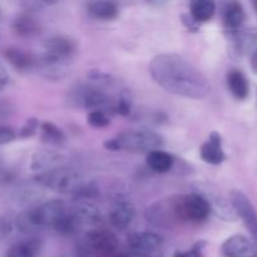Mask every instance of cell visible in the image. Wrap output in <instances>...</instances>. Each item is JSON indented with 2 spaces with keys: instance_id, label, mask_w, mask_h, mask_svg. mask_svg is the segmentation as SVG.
Returning <instances> with one entry per match:
<instances>
[{
  "instance_id": "5bb4252c",
  "label": "cell",
  "mask_w": 257,
  "mask_h": 257,
  "mask_svg": "<svg viewBox=\"0 0 257 257\" xmlns=\"http://www.w3.org/2000/svg\"><path fill=\"white\" fill-rule=\"evenodd\" d=\"M222 255L225 257H257V246L242 235H233L223 242Z\"/></svg>"
},
{
  "instance_id": "83f0119b",
  "label": "cell",
  "mask_w": 257,
  "mask_h": 257,
  "mask_svg": "<svg viewBox=\"0 0 257 257\" xmlns=\"http://www.w3.org/2000/svg\"><path fill=\"white\" fill-rule=\"evenodd\" d=\"M87 122L94 128H104L109 125V117L104 110H89L87 115Z\"/></svg>"
},
{
  "instance_id": "f35d334b",
  "label": "cell",
  "mask_w": 257,
  "mask_h": 257,
  "mask_svg": "<svg viewBox=\"0 0 257 257\" xmlns=\"http://www.w3.org/2000/svg\"><path fill=\"white\" fill-rule=\"evenodd\" d=\"M8 230H9V227H8L7 223L2 222V221H0V236L5 235V233L8 232Z\"/></svg>"
},
{
  "instance_id": "44dd1931",
  "label": "cell",
  "mask_w": 257,
  "mask_h": 257,
  "mask_svg": "<svg viewBox=\"0 0 257 257\" xmlns=\"http://www.w3.org/2000/svg\"><path fill=\"white\" fill-rule=\"evenodd\" d=\"M227 85L233 97L238 100H245L250 93V85L246 75L241 70L232 69L227 74Z\"/></svg>"
},
{
  "instance_id": "d4e9b609",
  "label": "cell",
  "mask_w": 257,
  "mask_h": 257,
  "mask_svg": "<svg viewBox=\"0 0 257 257\" xmlns=\"http://www.w3.org/2000/svg\"><path fill=\"white\" fill-rule=\"evenodd\" d=\"M40 251V241L37 238L20 241L8 250L7 257H37Z\"/></svg>"
},
{
  "instance_id": "8d00e7d4",
  "label": "cell",
  "mask_w": 257,
  "mask_h": 257,
  "mask_svg": "<svg viewBox=\"0 0 257 257\" xmlns=\"http://www.w3.org/2000/svg\"><path fill=\"white\" fill-rule=\"evenodd\" d=\"M103 146H104L105 150L113 151V152H114V151H120L119 145H118L117 138H112V140H107L104 143H103Z\"/></svg>"
},
{
  "instance_id": "74e56055",
  "label": "cell",
  "mask_w": 257,
  "mask_h": 257,
  "mask_svg": "<svg viewBox=\"0 0 257 257\" xmlns=\"http://www.w3.org/2000/svg\"><path fill=\"white\" fill-rule=\"evenodd\" d=\"M147 3H150L151 5H155V7H161V5H165L168 0H146Z\"/></svg>"
},
{
  "instance_id": "9c48e42d",
  "label": "cell",
  "mask_w": 257,
  "mask_h": 257,
  "mask_svg": "<svg viewBox=\"0 0 257 257\" xmlns=\"http://www.w3.org/2000/svg\"><path fill=\"white\" fill-rule=\"evenodd\" d=\"M82 243L85 253L95 256H107L117 250L118 238L110 231L97 227L87 231Z\"/></svg>"
},
{
  "instance_id": "d6986e66",
  "label": "cell",
  "mask_w": 257,
  "mask_h": 257,
  "mask_svg": "<svg viewBox=\"0 0 257 257\" xmlns=\"http://www.w3.org/2000/svg\"><path fill=\"white\" fill-rule=\"evenodd\" d=\"M88 13L94 19L109 22L114 20L119 14V8L113 0H92L88 4Z\"/></svg>"
},
{
  "instance_id": "7c38bea8",
  "label": "cell",
  "mask_w": 257,
  "mask_h": 257,
  "mask_svg": "<svg viewBox=\"0 0 257 257\" xmlns=\"http://www.w3.org/2000/svg\"><path fill=\"white\" fill-rule=\"evenodd\" d=\"M182 212L186 222H203L208 218L211 208L205 198L196 192L182 196Z\"/></svg>"
},
{
  "instance_id": "f1b7e54d",
  "label": "cell",
  "mask_w": 257,
  "mask_h": 257,
  "mask_svg": "<svg viewBox=\"0 0 257 257\" xmlns=\"http://www.w3.org/2000/svg\"><path fill=\"white\" fill-rule=\"evenodd\" d=\"M98 195H99V191H98L97 185L93 182H89L84 183L73 196H74L77 201H90L94 200Z\"/></svg>"
},
{
  "instance_id": "3957f363",
  "label": "cell",
  "mask_w": 257,
  "mask_h": 257,
  "mask_svg": "<svg viewBox=\"0 0 257 257\" xmlns=\"http://www.w3.org/2000/svg\"><path fill=\"white\" fill-rule=\"evenodd\" d=\"M67 212L64 201L49 200L35 205L18 215L15 220L18 230L23 233H33L45 228H54L58 221Z\"/></svg>"
},
{
  "instance_id": "8fae6325",
  "label": "cell",
  "mask_w": 257,
  "mask_h": 257,
  "mask_svg": "<svg viewBox=\"0 0 257 257\" xmlns=\"http://www.w3.org/2000/svg\"><path fill=\"white\" fill-rule=\"evenodd\" d=\"M231 200H232L238 217H241V220L243 221L257 245V211L253 207L252 202L248 200L245 193L238 190H233L231 192Z\"/></svg>"
},
{
  "instance_id": "7402d4cb",
  "label": "cell",
  "mask_w": 257,
  "mask_h": 257,
  "mask_svg": "<svg viewBox=\"0 0 257 257\" xmlns=\"http://www.w3.org/2000/svg\"><path fill=\"white\" fill-rule=\"evenodd\" d=\"M4 55L5 58H7L8 62H9L15 69L20 70V72L29 70L30 68L37 65V59H35L32 54H29V53L25 52V50L19 49V48H8L4 52Z\"/></svg>"
},
{
  "instance_id": "f546056e",
  "label": "cell",
  "mask_w": 257,
  "mask_h": 257,
  "mask_svg": "<svg viewBox=\"0 0 257 257\" xmlns=\"http://www.w3.org/2000/svg\"><path fill=\"white\" fill-rule=\"evenodd\" d=\"M39 127H40V123L37 118L35 117L28 118L27 122H25L24 124H23V127L20 128L19 137L22 138V140H28V138L33 137V136L37 133L38 128Z\"/></svg>"
},
{
  "instance_id": "4fadbf2b",
  "label": "cell",
  "mask_w": 257,
  "mask_h": 257,
  "mask_svg": "<svg viewBox=\"0 0 257 257\" xmlns=\"http://www.w3.org/2000/svg\"><path fill=\"white\" fill-rule=\"evenodd\" d=\"M69 212L72 213L79 230L80 228L92 230V228L100 227L103 222L102 213H100L99 208L93 205L90 201H79V203L74 206L73 210L69 211Z\"/></svg>"
},
{
  "instance_id": "836d02e7",
  "label": "cell",
  "mask_w": 257,
  "mask_h": 257,
  "mask_svg": "<svg viewBox=\"0 0 257 257\" xmlns=\"http://www.w3.org/2000/svg\"><path fill=\"white\" fill-rule=\"evenodd\" d=\"M17 138L14 131L10 127H0V146L8 145Z\"/></svg>"
},
{
  "instance_id": "ab89813d",
  "label": "cell",
  "mask_w": 257,
  "mask_h": 257,
  "mask_svg": "<svg viewBox=\"0 0 257 257\" xmlns=\"http://www.w3.org/2000/svg\"><path fill=\"white\" fill-rule=\"evenodd\" d=\"M251 2H252L253 9H255V12L257 13V0H251Z\"/></svg>"
},
{
  "instance_id": "d6a6232c",
  "label": "cell",
  "mask_w": 257,
  "mask_h": 257,
  "mask_svg": "<svg viewBox=\"0 0 257 257\" xmlns=\"http://www.w3.org/2000/svg\"><path fill=\"white\" fill-rule=\"evenodd\" d=\"M131 108H132L131 100L127 97H124V95H120L117 102H115L114 112L120 115H130Z\"/></svg>"
},
{
  "instance_id": "ac0fdd59",
  "label": "cell",
  "mask_w": 257,
  "mask_h": 257,
  "mask_svg": "<svg viewBox=\"0 0 257 257\" xmlns=\"http://www.w3.org/2000/svg\"><path fill=\"white\" fill-rule=\"evenodd\" d=\"M222 22L227 32L235 33L245 22V12L237 0H223Z\"/></svg>"
},
{
  "instance_id": "2e32d148",
  "label": "cell",
  "mask_w": 257,
  "mask_h": 257,
  "mask_svg": "<svg viewBox=\"0 0 257 257\" xmlns=\"http://www.w3.org/2000/svg\"><path fill=\"white\" fill-rule=\"evenodd\" d=\"M65 156L54 150H39L32 156L30 168L35 172H44L53 168L64 166Z\"/></svg>"
},
{
  "instance_id": "30bf717a",
  "label": "cell",
  "mask_w": 257,
  "mask_h": 257,
  "mask_svg": "<svg viewBox=\"0 0 257 257\" xmlns=\"http://www.w3.org/2000/svg\"><path fill=\"white\" fill-rule=\"evenodd\" d=\"M128 247L135 255L140 257H153L158 255L163 246V238L150 231L135 232L128 236Z\"/></svg>"
},
{
  "instance_id": "ffe728a7",
  "label": "cell",
  "mask_w": 257,
  "mask_h": 257,
  "mask_svg": "<svg viewBox=\"0 0 257 257\" xmlns=\"http://www.w3.org/2000/svg\"><path fill=\"white\" fill-rule=\"evenodd\" d=\"M146 165L151 171L156 173H167L172 170L173 165H175V158L168 152L158 148V150H153L147 153Z\"/></svg>"
},
{
  "instance_id": "7a4b0ae2",
  "label": "cell",
  "mask_w": 257,
  "mask_h": 257,
  "mask_svg": "<svg viewBox=\"0 0 257 257\" xmlns=\"http://www.w3.org/2000/svg\"><path fill=\"white\" fill-rule=\"evenodd\" d=\"M43 48L44 50L37 59V67L49 79H62L67 75L77 52L74 40L69 37L55 35L45 40Z\"/></svg>"
},
{
  "instance_id": "603a6c76",
  "label": "cell",
  "mask_w": 257,
  "mask_h": 257,
  "mask_svg": "<svg viewBox=\"0 0 257 257\" xmlns=\"http://www.w3.org/2000/svg\"><path fill=\"white\" fill-rule=\"evenodd\" d=\"M13 29L22 38H34L39 34L40 24L30 14H20L13 23Z\"/></svg>"
},
{
  "instance_id": "d590c367",
  "label": "cell",
  "mask_w": 257,
  "mask_h": 257,
  "mask_svg": "<svg viewBox=\"0 0 257 257\" xmlns=\"http://www.w3.org/2000/svg\"><path fill=\"white\" fill-rule=\"evenodd\" d=\"M8 82H9V73L4 68L3 63L0 62V89L3 87H5L8 84Z\"/></svg>"
},
{
  "instance_id": "4dcf8cb0",
  "label": "cell",
  "mask_w": 257,
  "mask_h": 257,
  "mask_svg": "<svg viewBox=\"0 0 257 257\" xmlns=\"http://www.w3.org/2000/svg\"><path fill=\"white\" fill-rule=\"evenodd\" d=\"M59 0H20V4L25 8V9L30 10V12H35V10L44 9V8H49L52 5H55Z\"/></svg>"
},
{
  "instance_id": "52a82bcc",
  "label": "cell",
  "mask_w": 257,
  "mask_h": 257,
  "mask_svg": "<svg viewBox=\"0 0 257 257\" xmlns=\"http://www.w3.org/2000/svg\"><path fill=\"white\" fill-rule=\"evenodd\" d=\"M115 138L120 151L131 153H150L151 151L161 148L165 143L158 133L146 128L123 131Z\"/></svg>"
},
{
  "instance_id": "9a60e30c",
  "label": "cell",
  "mask_w": 257,
  "mask_h": 257,
  "mask_svg": "<svg viewBox=\"0 0 257 257\" xmlns=\"http://www.w3.org/2000/svg\"><path fill=\"white\" fill-rule=\"evenodd\" d=\"M200 156L203 162L212 166H218L226 160V155L222 148V137L218 132L213 131L210 133L207 141L201 146Z\"/></svg>"
},
{
  "instance_id": "cb8c5ba5",
  "label": "cell",
  "mask_w": 257,
  "mask_h": 257,
  "mask_svg": "<svg viewBox=\"0 0 257 257\" xmlns=\"http://www.w3.org/2000/svg\"><path fill=\"white\" fill-rule=\"evenodd\" d=\"M216 13L215 0H191L190 14L197 23H206Z\"/></svg>"
},
{
  "instance_id": "1f68e13d",
  "label": "cell",
  "mask_w": 257,
  "mask_h": 257,
  "mask_svg": "<svg viewBox=\"0 0 257 257\" xmlns=\"http://www.w3.org/2000/svg\"><path fill=\"white\" fill-rule=\"evenodd\" d=\"M206 246V241H198L188 251H176L173 257H203L202 250Z\"/></svg>"
},
{
  "instance_id": "ba28073f",
  "label": "cell",
  "mask_w": 257,
  "mask_h": 257,
  "mask_svg": "<svg viewBox=\"0 0 257 257\" xmlns=\"http://www.w3.org/2000/svg\"><path fill=\"white\" fill-rule=\"evenodd\" d=\"M147 220L158 227H168L175 222H186L182 212V196H172L157 201L146 211Z\"/></svg>"
},
{
  "instance_id": "4316f807",
  "label": "cell",
  "mask_w": 257,
  "mask_h": 257,
  "mask_svg": "<svg viewBox=\"0 0 257 257\" xmlns=\"http://www.w3.org/2000/svg\"><path fill=\"white\" fill-rule=\"evenodd\" d=\"M43 188L40 185H38L37 182H34V185L24 186V187H20L18 190L17 200L19 203H25V205H30V203H38L42 197L44 196L43 192Z\"/></svg>"
},
{
  "instance_id": "e0dca14e",
  "label": "cell",
  "mask_w": 257,
  "mask_h": 257,
  "mask_svg": "<svg viewBox=\"0 0 257 257\" xmlns=\"http://www.w3.org/2000/svg\"><path fill=\"white\" fill-rule=\"evenodd\" d=\"M135 206L130 201H117L113 203L108 212L110 225L117 230H125L135 218Z\"/></svg>"
},
{
  "instance_id": "277c9868",
  "label": "cell",
  "mask_w": 257,
  "mask_h": 257,
  "mask_svg": "<svg viewBox=\"0 0 257 257\" xmlns=\"http://www.w3.org/2000/svg\"><path fill=\"white\" fill-rule=\"evenodd\" d=\"M33 181L42 187L64 195H74L85 183L83 176L77 170L65 166L38 172Z\"/></svg>"
},
{
  "instance_id": "60d3db41",
  "label": "cell",
  "mask_w": 257,
  "mask_h": 257,
  "mask_svg": "<svg viewBox=\"0 0 257 257\" xmlns=\"http://www.w3.org/2000/svg\"><path fill=\"white\" fill-rule=\"evenodd\" d=\"M117 257H127V256H123V255H122V256H117Z\"/></svg>"
},
{
  "instance_id": "8992f818",
  "label": "cell",
  "mask_w": 257,
  "mask_h": 257,
  "mask_svg": "<svg viewBox=\"0 0 257 257\" xmlns=\"http://www.w3.org/2000/svg\"><path fill=\"white\" fill-rule=\"evenodd\" d=\"M191 188H192V192L198 193L205 198V201L210 206L211 213H213L216 217L226 222H233L237 220L238 215L236 212L231 197H226L225 193L220 190L216 183L201 180L193 182Z\"/></svg>"
},
{
  "instance_id": "e575fe53",
  "label": "cell",
  "mask_w": 257,
  "mask_h": 257,
  "mask_svg": "<svg viewBox=\"0 0 257 257\" xmlns=\"http://www.w3.org/2000/svg\"><path fill=\"white\" fill-rule=\"evenodd\" d=\"M13 112H14V105L12 103L8 100H0V120L12 115Z\"/></svg>"
},
{
  "instance_id": "5b68a950",
  "label": "cell",
  "mask_w": 257,
  "mask_h": 257,
  "mask_svg": "<svg viewBox=\"0 0 257 257\" xmlns=\"http://www.w3.org/2000/svg\"><path fill=\"white\" fill-rule=\"evenodd\" d=\"M70 107L88 110L114 112L115 100L100 85L80 84L73 88L67 97Z\"/></svg>"
},
{
  "instance_id": "484cf974",
  "label": "cell",
  "mask_w": 257,
  "mask_h": 257,
  "mask_svg": "<svg viewBox=\"0 0 257 257\" xmlns=\"http://www.w3.org/2000/svg\"><path fill=\"white\" fill-rule=\"evenodd\" d=\"M40 136H42V141L47 145L52 146H60L65 141V136L63 131L60 130L58 125H55L53 122H45L40 123Z\"/></svg>"
},
{
  "instance_id": "6da1fadb",
  "label": "cell",
  "mask_w": 257,
  "mask_h": 257,
  "mask_svg": "<svg viewBox=\"0 0 257 257\" xmlns=\"http://www.w3.org/2000/svg\"><path fill=\"white\" fill-rule=\"evenodd\" d=\"M150 73L160 87L175 95L203 99L211 92L207 77L187 59L175 53L156 55L150 63Z\"/></svg>"
}]
</instances>
